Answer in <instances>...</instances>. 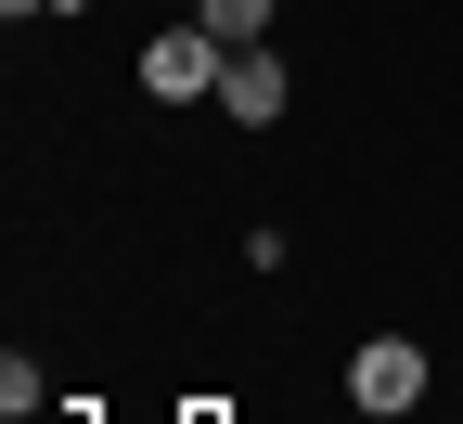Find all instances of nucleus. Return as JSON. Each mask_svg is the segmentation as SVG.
Instances as JSON below:
<instances>
[{
  "label": "nucleus",
  "mask_w": 463,
  "mask_h": 424,
  "mask_svg": "<svg viewBox=\"0 0 463 424\" xmlns=\"http://www.w3.org/2000/svg\"><path fill=\"white\" fill-rule=\"evenodd\" d=\"M425 347L412 334H361V360H347V411H361V424H412L425 411Z\"/></svg>",
  "instance_id": "1"
},
{
  "label": "nucleus",
  "mask_w": 463,
  "mask_h": 424,
  "mask_svg": "<svg viewBox=\"0 0 463 424\" xmlns=\"http://www.w3.org/2000/svg\"><path fill=\"white\" fill-rule=\"evenodd\" d=\"M219 78H232V52H219L206 26H155V39H142V90H155V103H219Z\"/></svg>",
  "instance_id": "2"
},
{
  "label": "nucleus",
  "mask_w": 463,
  "mask_h": 424,
  "mask_svg": "<svg viewBox=\"0 0 463 424\" xmlns=\"http://www.w3.org/2000/svg\"><path fill=\"white\" fill-rule=\"evenodd\" d=\"M219 103H232V129H270V116L297 103V78H283V52H232V78H219Z\"/></svg>",
  "instance_id": "3"
},
{
  "label": "nucleus",
  "mask_w": 463,
  "mask_h": 424,
  "mask_svg": "<svg viewBox=\"0 0 463 424\" xmlns=\"http://www.w3.org/2000/svg\"><path fill=\"white\" fill-rule=\"evenodd\" d=\"M270 14H283V0H194V26L219 52H270Z\"/></svg>",
  "instance_id": "4"
},
{
  "label": "nucleus",
  "mask_w": 463,
  "mask_h": 424,
  "mask_svg": "<svg viewBox=\"0 0 463 424\" xmlns=\"http://www.w3.org/2000/svg\"><path fill=\"white\" fill-rule=\"evenodd\" d=\"M0 411H14V424H39V411H52V386H39V360H26V347L0 360Z\"/></svg>",
  "instance_id": "5"
},
{
  "label": "nucleus",
  "mask_w": 463,
  "mask_h": 424,
  "mask_svg": "<svg viewBox=\"0 0 463 424\" xmlns=\"http://www.w3.org/2000/svg\"><path fill=\"white\" fill-rule=\"evenodd\" d=\"M194 424H232V411H194Z\"/></svg>",
  "instance_id": "6"
}]
</instances>
